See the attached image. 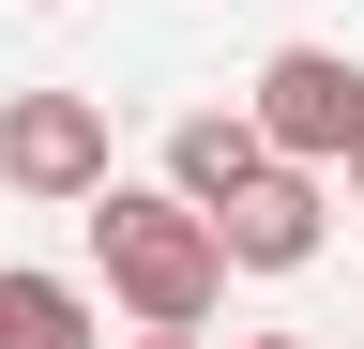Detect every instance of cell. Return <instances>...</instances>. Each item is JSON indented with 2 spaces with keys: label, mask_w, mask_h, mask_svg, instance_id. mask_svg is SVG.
I'll list each match as a JSON object with an SVG mask.
<instances>
[{
  "label": "cell",
  "mask_w": 364,
  "mask_h": 349,
  "mask_svg": "<svg viewBox=\"0 0 364 349\" xmlns=\"http://www.w3.org/2000/svg\"><path fill=\"white\" fill-rule=\"evenodd\" d=\"M349 198H364V152H349Z\"/></svg>",
  "instance_id": "9c48e42d"
},
{
  "label": "cell",
  "mask_w": 364,
  "mask_h": 349,
  "mask_svg": "<svg viewBox=\"0 0 364 349\" xmlns=\"http://www.w3.org/2000/svg\"><path fill=\"white\" fill-rule=\"evenodd\" d=\"M258 167H273V152H258V122H243V107H182V122H167V198H198V213H213L228 183H258Z\"/></svg>",
  "instance_id": "5b68a950"
},
{
  "label": "cell",
  "mask_w": 364,
  "mask_h": 349,
  "mask_svg": "<svg viewBox=\"0 0 364 349\" xmlns=\"http://www.w3.org/2000/svg\"><path fill=\"white\" fill-rule=\"evenodd\" d=\"M243 122H258V152H289V167H349L364 152V61L349 46H273Z\"/></svg>",
  "instance_id": "7a4b0ae2"
},
{
  "label": "cell",
  "mask_w": 364,
  "mask_h": 349,
  "mask_svg": "<svg viewBox=\"0 0 364 349\" xmlns=\"http://www.w3.org/2000/svg\"><path fill=\"white\" fill-rule=\"evenodd\" d=\"M0 349H107V304L76 274H31V258H0Z\"/></svg>",
  "instance_id": "8992f818"
},
{
  "label": "cell",
  "mask_w": 364,
  "mask_h": 349,
  "mask_svg": "<svg viewBox=\"0 0 364 349\" xmlns=\"http://www.w3.org/2000/svg\"><path fill=\"white\" fill-rule=\"evenodd\" d=\"M0 183L46 198V213H76L107 183V92H16L0 107Z\"/></svg>",
  "instance_id": "277c9868"
},
{
  "label": "cell",
  "mask_w": 364,
  "mask_h": 349,
  "mask_svg": "<svg viewBox=\"0 0 364 349\" xmlns=\"http://www.w3.org/2000/svg\"><path fill=\"white\" fill-rule=\"evenodd\" d=\"M213 243H228V274H304V258L334 243V167H289V152H273L258 183L213 198Z\"/></svg>",
  "instance_id": "3957f363"
},
{
  "label": "cell",
  "mask_w": 364,
  "mask_h": 349,
  "mask_svg": "<svg viewBox=\"0 0 364 349\" xmlns=\"http://www.w3.org/2000/svg\"><path fill=\"white\" fill-rule=\"evenodd\" d=\"M122 349H213V334H167V319H136V334H122Z\"/></svg>",
  "instance_id": "52a82bcc"
},
{
  "label": "cell",
  "mask_w": 364,
  "mask_h": 349,
  "mask_svg": "<svg viewBox=\"0 0 364 349\" xmlns=\"http://www.w3.org/2000/svg\"><path fill=\"white\" fill-rule=\"evenodd\" d=\"M243 349H304V334H243Z\"/></svg>",
  "instance_id": "ba28073f"
},
{
  "label": "cell",
  "mask_w": 364,
  "mask_h": 349,
  "mask_svg": "<svg viewBox=\"0 0 364 349\" xmlns=\"http://www.w3.org/2000/svg\"><path fill=\"white\" fill-rule=\"evenodd\" d=\"M91 258H107V304L122 319H167V334H198L213 304H228V243H213V213L198 198H167V183H91Z\"/></svg>",
  "instance_id": "6da1fadb"
}]
</instances>
